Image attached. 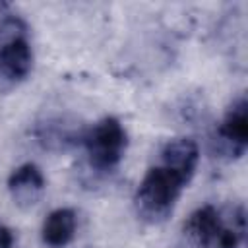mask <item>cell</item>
<instances>
[{"label":"cell","mask_w":248,"mask_h":248,"mask_svg":"<svg viewBox=\"0 0 248 248\" xmlns=\"http://www.w3.org/2000/svg\"><path fill=\"white\" fill-rule=\"evenodd\" d=\"M184 186L186 182L172 170L165 167L149 169L136 190L134 202L138 207V215L149 223L165 221L172 213Z\"/></svg>","instance_id":"obj_1"},{"label":"cell","mask_w":248,"mask_h":248,"mask_svg":"<svg viewBox=\"0 0 248 248\" xmlns=\"http://www.w3.org/2000/svg\"><path fill=\"white\" fill-rule=\"evenodd\" d=\"M83 141L91 167L97 170H112L126 153L128 136L118 118L105 116L89 128Z\"/></svg>","instance_id":"obj_2"},{"label":"cell","mask_w":248,"mask_h":248,"mask_svg":"<svg viewBox=\"0 0 248 248\" xmlns=\"http://www.w3.org/2000/svg\"><path fill=\"white\" fill-rule=\"evenodd\" d=\"M217 141L225 155L240 157L248 147V103L246 97H238L232 101L229 110L225 112L219 130Z\"/></svg>","instance_id":"obj_3"},{"label":"cell","mask_w":248,"mask_h":248,"mask_svg":"<svg viewBox=\"0 0 248 248\" xmlns=\"http://www.w3.org/2000/svg\"><path fill=\"white\" fill-rule=\"evenodd\" d=\"M225 219L213 205H202L184 223V234L194 248H217Z\"/></svg>","instance_id":"obj_4"},{"label":"cell","mask_w":248,"mask_h":248,"mask_svg":"<svg viewBox=\"0 0 248 248\" xmlns=\"http://www.w3.org/2000/svg\"><path fill=\"white\" fill-rule=\"evenodd\" d=\"M45 176L43 170L35 165V163H23L17 169H14V172L8 178V190L10 196L14 200L16 205L27 209L33 207L45 192Z\"/></svg>","instance_id":"obj_5"},{"label":"cell","mask_w":248,"mask_h":248,"mask_svg":"<svg viewBox=\"0 0 248 248\" xmlns=\"http://www.w3.org/2000/svg\"><path fill=\"white\" fill-rule=\"evenodd\" d=\"M161 159H163L161 167L172 170L176 176H180L188 184L198 167L200 149L192 138H174L163 145Z\"/></svg>","instance_id":"obj_6"},{"label":"cell","mask_w":248,"mask_h":248,"mask_svg":"<svg viewBox=\"0 0 248 248\" xmlns=\"http://www.w3.org/2000/svg\"><path fill=\"white\" fill-rule=\"evenodd\" d=\"M33 68V52L27 37L0 45V76L10 81H19L29 76Z\"/></svg>","instance_id":"obj_7"},{"label":"cell","mask_w":248,"mask_h":248,"mask_svg":"<svg viewBox=\"0 0 248 248\" xmlns=\"http://www.w3.org/2000/svg\"><path fill=\"white\" fill-rule=\"evenodd\" d=\"M76 229H78L76 211L70 207H58L46 215L43 229H41V236L46 246L64 248L74 240Z\"/></svg>","instance_id":"obj_8"},{"label":"cell","mask_w":248,"mask_h":248,"mask_svg":"<svg viewBox=\"0 0 248 248\" xmlns=\"http://www.w3.org/2000/svg\"><path fill=\"white\" fill-rule=\"evenodd\" d=\"M0 248H14V232L4 223H0Z\"/></svg>","instance_id":"obj_9"}]
</instances>
